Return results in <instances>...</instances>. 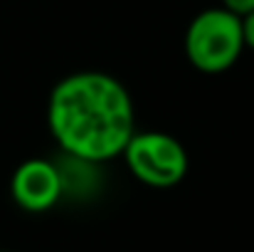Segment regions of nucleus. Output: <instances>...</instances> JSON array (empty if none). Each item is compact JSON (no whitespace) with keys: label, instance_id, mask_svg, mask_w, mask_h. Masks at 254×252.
Instances as JSON below:
<instances>
[{"label":"nucleus","instance_id":"423d86ee","mask_svg":"<svg viewBox=\"0 0 254 252\" xmlns=\"http://www.w3.org/2000/svg\"><path fill=\"white\" fill-rule=\"evenodd\" d=\"M222 7H227V10H232L235 15H247V12H252L254 10V0H222Z\"/></svg>","mask_w":254,"mask_h":252},{"label":"nucleus","instance_id":"39448f33","mask_svg":"<svg viewBox=\"0 0 254 252\" xmlns=\"http://www.w3.org/2000/svg\"><path fill=\"white\" fill-rule=\"evenodd\" d=\"M55 166L60 170V180H62V198L64 195H77V198H89L91 193H96L99 185V164L86 161L72 154H62Z\"/></svg>","mask_w":254,"mask_h":252},{"label":"nucleus","instance_id":"f03ea898","mask_svg":"<svg viewBox=\"0 0 254 252\" xmlns=\"http://www.w3.org/2000/svg\"><path fill=\"white\" fill-rule=\"evenodd\" d=\"M245 50L242 17L227 7H207L192 17L185 32V55L207 75L230 70Z\"/></svg>","mask_w":254,"mask_h":252},{"label":"nucleus","instance_id":"7ed1b4c3","mask_svg":"<svg viewBox=\"0 0 254 252\" xmlns=\"http://www.w3.org/2000/svg\"><path fill=\"white\" fill-rule=\"evenodd\" d=\"M121 156L133 178L151 188H173L188 173L183 144L166 131H136Z\"/></svg>","mask_w":254,"mask_h":252},{"label":"nucleus","instance_id":"0eeeda50","mask_svg":"<svg viewBox=\"0 0 254 252\" xmlns=\"http://www.w3.org/2000/svg\"><path fill=\"white\" fill-rule=\"evenodd\" d=\"M242 32H245V47L254 50V10L242 15Z\"/></svg>","mask_w":254,"mask_h":252},{"label":"nucleus","instance_id":"6e6552de","mask_svg":"<svg viewBox=\"0 0 254 252\" xmlns=\"http://www.w3.org/2000/svg\"><path fill=\"white\" fill-rule=\"evenodd\" d=\"M0 252H12V250H0Z\"/></svg>","mask_w":254,"mask_h":252},{"label":"nucleus","instance_id":"20e7f679","mask_svg":"<svg viewBox=\"0 0 254 252\" xmlns=\"http://www.w3.org/2000/svg\"><path fill=\"white\" fill-rule=\"evenodd\" d=\"M12 200L27 213H45L62 200V180L55 161L30 159L15 168L10 180Z\"/></svg>","mask_w":254,"mask_h":252},{"label":"nucleus","instance_id":"f257e3e1","mask_svg":"<svg viewBox=\"0 0 254 252\" xmlns=\"http://www.w3.org/2000/svg\"><path fill=\"white\" fill-rule=\"evenodd\" d=\"M47 124L62 154L104 164L121 156L136 134L133 99L106 72H74L55 84Z\"/></svg>","mask_w":254,"mask_h":252}]
</instances>
